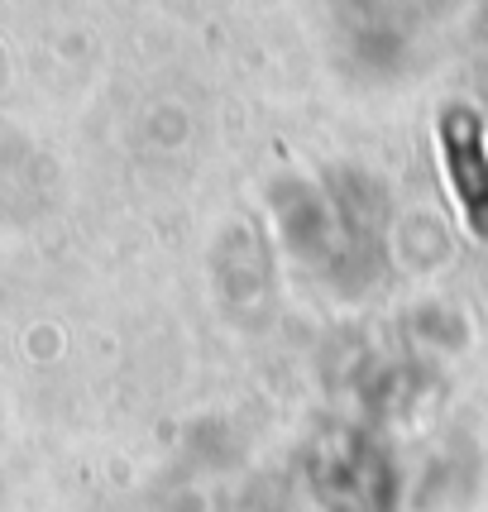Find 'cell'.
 <instances>
[{
  "instance_id": "cell-1",
  "label": "cell",
  "mask_w": 488,
  "mask_h": 512,
  "mask_svg": "<svg viewBox=\"0 0 488 512\" xmlns=\"http://www.w3.org/2000/svg\"><path fill=\"white\" fill-rule=\"evenodd\" d=\"M445 163H450L455 187L465 197L469 221L479 225V230H488V158L479 149V134L474 130L460 134V125H450L445 130Z\"/></svg>"
}]
</instances>
